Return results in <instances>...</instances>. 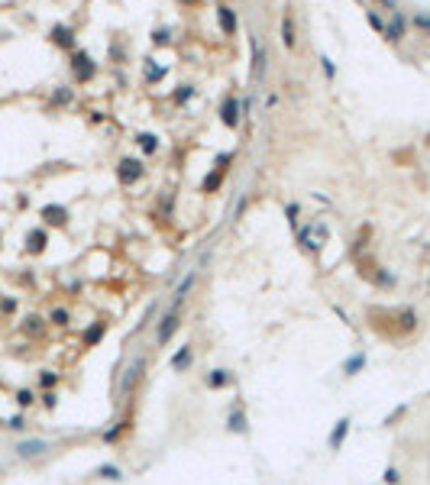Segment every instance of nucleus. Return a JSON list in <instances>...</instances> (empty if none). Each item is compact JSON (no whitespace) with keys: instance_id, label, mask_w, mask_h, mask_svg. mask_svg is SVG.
<instances>
[{"instance_id":"1","label":"nucleus","mask_w":430,"mask_h":485,"mask_svg":"<svg viewBox=\"0 0 430 485\" xmlns=\"http://www.w3.org/2000/svg\"><path fill=\"white\" fill-rule=\"evenodd\" d=\"M249 52H252V81H259V78L266 75V65H269L266 42H262L259 32H252V36H249Z\"/></svg>"},{"instance_id":"2","label":"nucleus","mask_w":430,"mask_h":485,"mask_svg":"<svg viewBox=\"0 0 430 485\" xmlns=\"http://www.w3.org/2000/svg\"><path fill=\"white\" fill-rule=\"evenodd\" d=\"M142 162L139 159H123L120 162V169H117V178H120V185H136L142 178Z\"/></svg>"},{"instance_id":"3","label":"nucleus","mask_w":430,"mask_h":485,"mask_svg":"<svg viewBox=\"0 0 430 485\" xmlns=\"http://www.w3.org/2000/svg\"><path fill=\"white\" fill-rule=\"evenodd\" d=\"M240 116H242V110H240V97H236V94H230V97L223 100V107H220V120H223V126L236 130V126H240Z\"/></svg>"},{"instance_id":"4","label":"nucleus","mask_w":430,"mask_h":485,"mask_svg":"<svg viewBox=\"0 0 430 485\" xmlns=\"http://www.w3.org/2000/svg\"><path fill=\"white\" fill-rule=\"evenodd\" d=\"M71 71H75V78H78V81H87V78H94V62H91V55L78 49V52L71 55Z\"/></svg>"},{"instance_id":"5","label":"nucleus","mask_w":430,"mask_h":485,"mask_svg":"<svg viewBox=\"0 0 430 485\" xmlns=\"http://www.w3.org/2000/svg\"><path fill=\"white\" fill-rule=\"evenodd\" d=\"M282 46L288 49V52L297 49V29H295V13H291V10L282 13Z\"/></svg>"},{"instance_id":"6","label":"nucleus","mask_w":430,"mask_h":485,"mask_svg":"<svg viewBox=\"0 0 430 485\" xmlns=\"http://www.w3.org/2000/svg\"><path fill=\"white\" fill-rule=\"evenodd\" d=\"M404 32H407V16L401 13V10H391V23L385 26V39H388V42H398Z\"/></svg>"},{"instance_id":"7","label":"nucleus","mask_w":430,"mask_h":485,"mask_svg":"<svg viewBox=\"0 0 430 485\" xmlns=\"http://www.w3.org/2000/svg\"><path fill=\"white\" fill-rule=\"evenodd\" d=\"M175 330H178V311H168V314H165L162 317V323H159V343H162V346H165V343H168V340H172V333Z\"/></svg>"},{"instance_id":"8","label":"nucleus","mask_w":430,"mask_h":485,"mask_svg":"<svg viewBox=\"0 0 430 485\" xmlns=\"http://www.w3.org/2000/svg\"><path fill=\"white\" fill-rule=\"evenodd\" d=\"M217 20H220V29L227 32V36H233V32H236V26H240V23H236L233 7H220V10H217Z\"/></svg>"},{"instance_id":"9","label":"nucleus","mask_w":430,"mask_h":485,"mask_svg":"<svg viewBox=\"0 0 430 485\" xmlns=\"http://www.w3.org/2000/svg\"><path fill=\"white\" fill-rule=\"evenodd\" d=\"M42 217H46L49 224H65V220H68V210H65L62 204H46V207H42Z\"/></svg>"},{"instance_id":"10","label":"nucleus","mask_w":430,"mask_h":485,"mask_svg":"<svg viewBox=\"0 0 430 485\" xmlns=\"http://www.w3.org/2000/svg\"><path fill=\"white\" fill-rule=\"evenodd\" d=\"M46 230H32L29 236H26V249H29V253H42V249H46Z\"/></svg>"},{"instance_id":"11","label":"nucleus","mask_w":430,"mask_h":485,"mask_svg":"<svg viewBox=\"0 0 430 485\" xmlns=\"http://www.w3.org/2000/svg\"><path fill=\"white\" fill-rule=\"evenodd\" d=\"M136 143H139V149H142L146 155H152V152L159 149V139L152 136V133H139V136H136Z\"/></svg>"},{"instance_id":"12","label":"nucleus","mask_w":430,"mask_h":485,"mask_svg":"<svg viewBox=\"0 0 430 485\" xmlns=\"http://www.w3.org/2000/svg\"><path fill=\"white\" fill-rule=\"evenodd\" d=\"M52 39L58 42V46H71V42H75V39H71V29H68V26H55V29H52Z\"/></svg>"},{"instance_id":"13","label":"nucleus","mask_w":430,"mask_h":485,"mask_svg":"<svg viewBox=\"0 0 430 485\" xmlns=\"http://www.w3.org/2000/svg\"><path fill=\"white\" fill-rule=\"evenodd\" d=\"M46 450V443L42 440H29V443H20V456H36Z\"/></svg>"},{"instance_id":"14","label":"nucleus","mask_w":430,"mask_h":485,"mask_svg":"<svg viewBox=\"0 0 430 485\" xmlns=\"http://www.w3.org/2000/svg\"><path fill=\"white\" fill-rule=\"evenodd\" d=\"M411 23H414L417 29L424 32V36H430V13H424V10H421V13H414V16H411Z\"/></svg>"},{"instance_id":"15","label":"nucleus","mask_w":430,"mask_h":485,"mask_svg":"<svg viewBox=\"0 0 430 485\" xmlns=\"http://www.w3.org/2000/svg\"><path fill=\"white\" fill-rule=\"evenodd\" d=\"M220 181H223V171H220V169H214L211 175L204 178V191H217V188H220Z\"/></svg>"},{"instance_id":"16","label":"nucleus","mask_w":430,"mask_h":485,"mask_svg":"<svg viewBox=\"0 0 430 485\" xmlns=\"http://www.w3.org/2000/svg\"><path fill=\"white\" fill-rule=\"evenodd\" d=\"M366 20H369V26H372L376 32H382V36H385V26H388V23H385V20L376 13V10H366Z\"/></svg>"},{"instance_id":"17","label":"nucleus","mask_w":430,"mask_h":485,"mask_svg":"<svg viewBox=\"0 0 430 485\" xmlns=\"http://www.w3.org/2000/svg\"><path fill=\"white\" fill-rule=\"evenodd\" d=\"M321 71L327 75V81H333V78H336V65H333V58H327V55H321Z\"/></svg>"},{"instance_id":"18","label":"nucleus","mask_w":430,"mask_h":485,"mask_svg":"<svg viewBox=\"0 0 430 485\" xmlns=\"http://www.w3.org/2000/svg\"><path fill=\"white\" fill-rule=\"evenodd\" d=\"M162 75H165V68H159V65L146 62V81H162Z\"/></svg>"},{"instance_id":"19","label":"nucleus","mask_w":430,"mask_h":485,"mask_svg":"<svg viewBox=\"0 0 430 485\" xmlns=\"http://www.w3.org/2000/svg\"><path fill=\"white\" fill-rule=\"evenodd\" d=\"M136 375H139V362H136L133 369L126 372V378H123V385H120V392H130V388H133V382H136Z\"/></svg>"},{"instance_id":"20","label":"nucleus","mask_w":430,"mask_h":485,"mask_svg":"<svg viewBox=\"0 0 430 485\" xmlns=\"http://www.w3.org/2000/svg\"><path fill=\"white\" fill-rule=\"evenodd\" d=\"M233 162V152H223V155H217L214 159V169H220V171H227V165Z\"/></svg>"},{"instance_id":"21","label":"nucleus","mask_w":430,"mask_h":485,"mask_svg":"<svg viewBox=\"0 0 430 485\" xmlns=\"http://www.w3.org/2000/svg\"><path fill=\"white\" fill-rule=\"evenodd\" d=\"M101 333H104V323H97V327H91V330L84 333V343H97V340H101Z\"/></svg>"},{"instance_id":"22","label":"nucleus","mask_w":430,"mask_h":485,"mask_svg":"<svg viewBox=\"0 0 430 485\" xmlns=\"http://www.w3.org/2000/svg\"><path fill=\"white\" fill-rule=\"evenodd\" d=\"M52 323L65 327V323H68V311H65V308H55V311H52Z\"/></svg>"},{"instance_id":"23","label":"nucleus","mask_w":430,"mask_h":485,"mask_svg":"<svg viewBox=\"0 0 430 485\" xmlns=\"http://www.w3.org/2000/svg\"><path fill=\"white\" fill-rule=\"evenodd\" d=\"M42 330V320L39 317H29V320H26V333H39Z\"/></svg>"},{"instance_id":"24","label":"nucleus","mask_w":430,"mask_h":485,"mask_svg":"<svg viewBox=\"0 0 430 485\" xmlns=\"http://www.w3.org/2000/svg\"><path fill=\"white\" fill-rule=\"evenodd\" d=\"M55 104H68V100H71V91H68V87H62V91H55Z\"/></svg>"},{"instance_id":"25","label":"nucleus","mask_w":430,"mask_h":485,"mask_svg":"<svg viewBox=\"0 0 430 485\" xmlns=\"http://www.w3.org/2000/svg\"><path fill=\"white\" fill-rule=\"evenodd\" d=\"M191 94H194V87H188V85H185V87H181L178 94H175V100H178V104H185V100H188Z\"/></svg>"},{"instance_id":"26","label":"nucleus","mask_w":430,"mask_h":485,"mask_svg":"<svg viewBox=\"0 0 430 485\" xmlns=\"http://www.w3.org/2000/svg\"><path fill=\"white\" fill-rule=\"evenodd\" d=\"M156 42L165 46V42H168V29H156Z\"/></svg>"},{"instance_id":"27","label":"nucleus","mask_w":430,"mask_h":485,"mask_svg":"<svg viewBox=\"0 0 430 485\" xmlns=\"http://www.w3.org/2000/svg\"><path fill=\"white\" fill-rule=\"evenodd\" d=\"M185 362H188V349H181V353L175 356V366H178V369H181V366H185Z\"/></svg>"},{"instance_id":"28","label":"nucleus","mask_w":430,"mask_h":485,"mask_svg":"<svg viewBox=\"0 0 430 485\" xmlns=\"http://www.w3.org/2000/svg\"><path fill=\"white\" fill-rule=\"evenodd\" d=\"M275 104H278V94H269V97H266V110H272Z\"/></svg>"},{"instance_id":"29","label":"nucleus","mask_w":430,"mask_h":485,"mask_svg":"<svg viewBox=\"0 0 430 485\" xmlns=\"http://www.w3.org/2000/svg\"><path fill=\"white\" fill-rule=\"evenodd\" d=\"M16 398H20V404H23V408H26V404H29V401H32V395H29V392H20V395H16Z\"/></svg>"}]
</instances>
